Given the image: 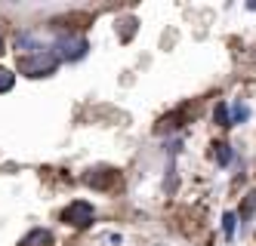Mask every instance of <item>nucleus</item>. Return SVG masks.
<instances>
[{
  "label": "nucleus",
  "mask_w": 256,
  "mask_h": 246,
  "mask_svg": "<svg viewBox=\"0 0 256 246\" xmlns=\"http://www.w3.org/2000/svg\"><path fill=\"white\" fill-rule=\"evenodd\" d=\"M56 68H59V55L52 49H44L38 55H25V59H19V74H25V77H50Z\"/></svg>",
  "instance_id": "nucleus-1"
},
{
  "label": "nucleus",
  "mask_w": 256,
  "mask_h": 246,
  "mask_svg": "<svg viewBox=\"0 0 256 246\" xmlns=\"http://www.w3.org/2000/svg\"><path fill=\"white\" fill-rule=\"evenodd\" d=\"M86 49H90V43L80 34H59L56 43H52V52L59 55V62H78L86 55Z\"/></svg>",
  "instance_id": "nucleus-2"
},
{
  "label": "nucleus",
  "mask_w": 256,
  "mask_h": 246,
  "mask_svg": "<svg viewBox=\"0 0 256 246\" xmlns=\"http://www.w3.org/2000/svg\"><path fill=\"white\" fill-rule=\"evenodd\" d=\"M62 219H65L68 225H74V228H86V225H93L96 210H93V203H86V200H74V203L65 206Z\"/></svg>",
  "instance_id": "nucleus-3"
},
{
  "label": "nucleus",
  "mask_w": 256,
  "mask_h": 246,
  "mask_svg": "<svg viewBox=\"0 0 256 246\" xmlns=\"http://www.w3.org/2000/svg\"><path fill=\"white\" fill-rule=\"evenodd\" d=\"M44 49H46V46H44L34 34H19V37H16V55H19V59H25V55H38V52H44Z\"/></svg>",
  "instance_id": "nucleus-4"
},
{
  "label": "nucleus",
  "mask_w": 256,
  "mask_h": 246,
  "mask_svg": "<svg viewBox=\"0 0 256 246\" xmlns=\"http://www.w3.org/2000/svg\"><path fill=\"white\" fill-rule=\"evenodd\" d=\"M50 243H52V234L44 231V228H34V231L22 240V246H50Z\"/></svg>",
  "instance_id": "nucleus-5"
},
{
  "label": "nucleus",
  "mask_w": 256,
  "mask_h": 246,
  "mask_svg": "<svg viewBox=\"0 0 256 246\" xmlns=\"http://www.w3.org/2000/svg\"><path fill=\"white\" fill-rule=\"evenodd\" d=\"M12 83H16V74H12L10 68L0 65V92H10V89H12Z\"/></svg>",
  "instance_id": "nucleus-6"
},
{
  "label": "nucleus",
  "mask_w": 256,
  "mask_h": 246,
  "mask_svg": "<svg viewBox=\"0 0 256 246\" xmlns=\"http://www.w3.org/2000/svg\"><path fill=\"white\" fill-rule=\"evenodd\" d=\"M247 117H250V108H247V105H234V108H232V126L241 123V120H247Z\"/></svg>",
  "instance_id": "nucleus-7"
},
{
  "label": "nucleus",
  "mask_w": 256,
  "mask_h": 246,
  "mask_svg": "<svg viewBox=\"0 0 256 246\" xmlns=\"http://www.w3.org/2000/svg\"><path fill=\"white\" fill-rule=\"evenodd\" d=\"M216 120H219V126H232V114H228V108H226V105H219V108H216Z\"/></svg>",
  "instance_id": "nucleus-8"
},
{
  "label": "nucleus",
  "mask_w": 256,
  "mask_h": 246,
  "mask_svg": "<svg viewBox=\"0 0 256 246\" xmlns=\"http://www.w3.org/2000/svg\"><path fill=\"white\" fill-rule=\"evenodd\" d=\"M216 160L222 163V166L232 160V151H228V145H216Z\"/></svg>",
  "instance_id": "nucleus-9"
},
{
  "label": "nucleus",
  "mask_w": 256,
  "mask_h": 246,
  "mask_svg": "<svg viewBox=\"0 0 256 246\" xmlns=\"http://www.w3.org/2000/svg\"><path fill=\"white\" fill-rule=\"evenodd\" d=\"M234 222H238V219H234V213H226V216H222V228H226V237H232V234H234Z\"/></svg>",
  "instance_id": "nucleus-10"
},
{
  "label": "nucleus",
  "mask_w": 256,
  "mask_h": 246,
  "mask_svg": "<svg viewBox=\"0 0 256 246\" xmlns=\"http://www.w3.org/2000/svg\"><path fill=\"white\" fill-rule=\"evenodd\" d=\"M0 52H4V37H0Z\"/></svg>",
  "instance_id": "nucleus-11"
}]
</instances>
